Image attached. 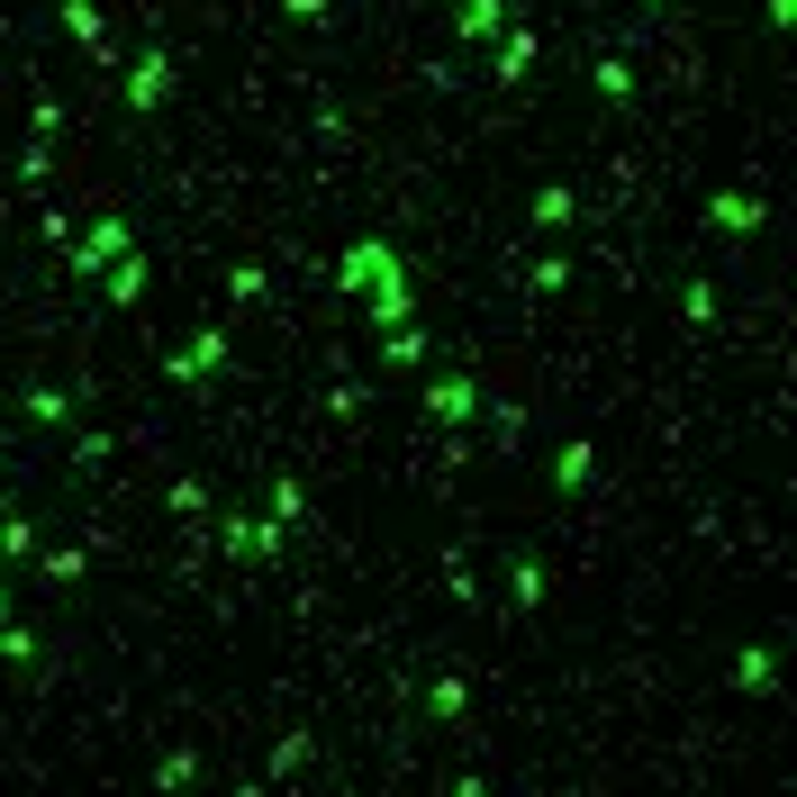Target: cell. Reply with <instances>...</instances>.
<instances>
[{
	"label": "cell",
	"instance_id": "cell-1",
	"mask_svg": "<svg viewBox=\"0 0 797 797\" xmlns=\"http://www.w3.org/2000/svg\"><path fill=\"white\" fill-rule=\"evenodd\" d=\"M336 282H345V291H372V317H381V326H409V263H398L390 236H363V245L336 263Z\"/></svg>",
	"mask_w": 797,
	"mask_h": 797
},
{
	"label": "cell",
	"instance_id": "cell-2",
	"mask_svg": "<svg viewBox=\"0 0 797 797\" xmlns=\"http://www.w3.org/2000/svg\"><path fill=\"white\" fill-rule=\"evenodd\" d=\"M707 227H716V236H752V227H770V199H752V190H716V199H707Z\"/></svg>",
	"mask_w": 797,
	"mask_h": 797
},
{
	"label": "cell",
	"instance_id": "cell-3",
	"mask_svg": "<svg viewBox=\"0 0 797 797\" xmlns=\"http://www.w3.org/2000/svg\"><path fill=\"white\" fill-rule=\"evenodd\" d=\"M426 409H435L444 426H462V417H481V381H462V372H453V381H435V390H426Z\"/></svg>",
	"mask_w": 797,
	"mask_h": 797
},
{
	"label": "cell",
	"instance_id": "cell-4",
	"mask_svg": "<svg viewBox=\"0 0 797 797\" xmlns=\"http://www.w3.org/2000/svg\"><path fill=\"white\" fill-rule=\"evenodd\" d=\"M499 28H508V0H462V10H453V37L462 46H490Z\"/></svg>",
	"mask_w": 797,
	"mask_h": 797
},
{
	"label": "cell",
	"instance_id": "cell-5",
	"mask_svg": "<svg viewBox=\"0 0 797 797\" xmlns=\"http://www.w3.org/2000/svg\"><path fill=\"white\" fill-rule=\"evenodd\" d=\"M164 82H173V63H164V55H146V63H137V82H127V109H155V100H164Z\"/></svg>",
	"mask_w": 797,
	"mask_h": 797
},
{
	"label": "cell",
	"instance_id": "cell-6",
	"mask_svg": "<svg viewBox=\"0 0 797 797\" xmlns=\"http://www.w3.org/2000/svg\"><path fill=\"white\" fill-rule=\"evenodd\" d=\"M589 82H598V100H617V109L634 100V73H626L617 55H598V63H589Z\"/></svg>",
	"mask_w": 797,
	"mask_h": 797
},
{
	"label": "cell",
	"instance_id": "cell-7",
	"mask_svg": "<svg viewBox=\"0 0 797 797\" xmlns=\"http://www.w3.org/2000/svg\"><path fill=\"white\" fill-rule=\"evenodd\" d=\"M589 472H598V453H589V444H562V462H553V490H589Z\"/></svg>",
	"mask_w": 797,
	"mask_h": 797
},
{
	"label": "cell",
	"instance_id": "cell-8",
	"mask_svg": "<svg viewBox=\"0 0 797 797\" xmlns=\"http://www.w3.org/2000/svg\"><path fill=\"white\" fill-rule=\"evenodd\" d=\"M770 671H779V661H770L761 643H744V652H735V689H752V698H761V689H770Z\"/></svg>",
	"mask_w": 797,
	"mask_h": 797
},
{
	"label": "cell",
	"instance_id": "cell-9",
	"mask_svg": "<svg viewBox=\"0 0 797 797\" xmlns=\"http://www.w3.org/2000/svg\"><path fill=\"white\" fill-rule=\"evenodd\" d=\"M381 363H390V372H409V363H426V336H417V326H390V345H381Z\"/></svg>",
	"mask_w": 797,
	"mask_h": 797
},
{
	"label": "cell",
	"instance_id": "cell-10",
	"mask_svg": "<svg viewBox=\"0 0 797 797\" xmlns=\"http://www.w3.org/2000/svg\"><path fill=\"white\" fill-rule=\"evenodd\" d=\"M508 589H516V608H535V598H544V562L516 553V562H508Z\"/></svg>",
	"mask_w": 797,
	"mask_h": 797
},
{
	"label": "cell",
	"instance_id": "cell-11",
	"mask_svg": "<svg viewBox=\"0 0 797 797\" xmlns=\"http://www.w3.org/2000/svg\"><path fill=\"white\" fill-rule=\"evenodd\" d=\"M118 245H127V227H118V218H100V227H91V245H82V254H73V263H82V273H91V263H109V254H118Z\"/></svg>",
	"mask_w": 797,
	"mask_h": 797
},
{
	"label": "cell",
	"instance_id": "cell-12",
	"mask_svg": "<svg viewBox=\"0 0 797 797\" xmlns=\"http://www.w3.org/2000/svg\"><path fill=\"white\" fill-rule=\"evenodd\" d=\"M525 63H535V37H525V28H516V37L499 46V82H516V73H525Z\"/></svg>",
	"mask_w": 797,
	"mask_h": 797
},
{
	"label": "cell",
	"instance_id": "cell-13",
	"mask_svg": "<svg viewBox=\"0 0 797 797\" xmlns=\"http://www.w3.org/2000/svg\"><path fill=\"white\" fill-rule=\"evenodd\" d=\"M535 227H571V190H535Z\"/></svg>",
	"mask_w": 797,
	"mask_h": 797
},
{
	"label": "cell",
	"instance_id": "cell-14",
	"mask_svg": "<svg viewBox=\"0 0 797 797\" xmlns=\"http://www.w3.org/2000/svg\"><path fill=\"white\" fill-rule=\"evenodd\" d=\"M218 354H227V336H199V345H190V354H181V363H173V372H181V381H190V372H209V363H218Z\"/></svg>",
	"mask_w": 797,
	"mask_h": 797
},
{
	"label": "cell",
	"instance_id": "cell-15",
	"mask_svg": "<svg viewBox=\"0 0 797 797\" xmlns=\"http://www.w3.org/2000/svg\"><path fill=\"white\" fill-rule=\"evenodd\" d=\"M770 28H788V37H797V0H770Z\"/></svg>",
	"mask_w": 797,
	"mask_h": 797
},
{
	"label": "cell",
	"instance_id": "cell-16",
	"mask_svg": "<svg viewBox=\"0 0 797 797\" xmlns=\"http://www.w3.org/2000/svg\"><path fill=\"white\" fill-rule=\"evenodd\" d=\"M652 10H671V0H652Z\"/></svg>",
	"mask_w": 797,
	"mask_h": 797
}]
</instances>
